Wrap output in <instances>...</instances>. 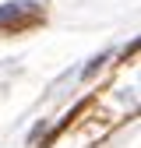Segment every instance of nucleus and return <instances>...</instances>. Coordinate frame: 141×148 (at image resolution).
<instances>
[{
    "instance_id": "f257e3e1",
    "label": "nucleus",
    "mask_w": 141,
    "mask_h": 148,
    "mask_svg": "<svg viewBox=\"0 0 141 148\" xmlns=\"http://www.w3.org/2000/svg\"><path fill=\"white\" fill-rule=\"evenodd\" d=\"M42 7L32 0H18V4H4L0 7V32H25L32 25L42 21Z\"/></svg>"
}]
</instances>
